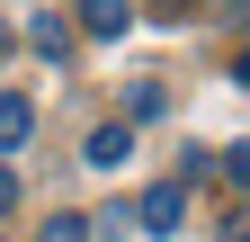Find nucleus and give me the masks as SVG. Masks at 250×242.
I'll return each instance as SVG.
<instances>
[{
  "label": "nucleus",
  "mask_w": 250,
  "mask_h": 242,
  "mask_svg": "<svg viewBox=\"0 0 250 242\" xmlns=\"http://www.w3.org/2000/svg\"><path fill=\"white\" fill-rule=\"evenodd\" d=\"M134 224H143V233H179V224H188V189H179V179H161V189H143Z\"/></svg>",
  "instance_id": "nucleus-1"
},
{
  "label": "nucleus",
  "mask_w": 250,
  "mask_h": 242,
  "mask_svg": "<svg viewBox=\"0 0 250 242\" xmlns=\"http://www.w3.org/2000/svg\"><path fill=\"white\" fill-rule=\"evenodd\" d=\"M27 135H36V99L27 90H0V153H18Z\"/></svg>",
  "instance_id": "nucleus-2"
},
{
  "label": "nucleus",
  "mask_w": 250,
  "mask_h": 242,
  "mask_svg": "<svg viewBox=\"0 0 250 242\" xmlns=\"http://www.w3.org/2000/svg\"><path fill=\"white\" fill-rule=\"evenodd\" d=\"M81 9V36H125L134 27V0H72Z\"/></svg>",
  "instance_id": "nucleus-3"
},
{
  "label": "nucleus",
  "mask_w": 250,
  "mask_h": 242,
  "mask_svg": "<svg viewBox=\"0 0 250 242\" xmlns=\"http://www.w3.org/2000/svg\"><path fill=\"white\" fill-rule=\"evenodd\" d=\"M27 45H36V54H54V63H62V54H72V27H62L54 9H36V18H27Z\"/></svg>",
  "instance_id": "nucleus-4"
},
{
  "label": "nucleus",
  "mask_w": 250,
  "mask_h": 242,
  "mask_svg": "<svg viewBox=\"0 0 250 242\" xmlns=\"http://www.w3.org/2000/svg\"><path fill=\"white\" fill-rule=\"evenodd\" d=\"M125 153H134V126H99L89 135V170H116Z\"/></svg>",
  "instance_id": "nucleus-5"
},
{
  "label": "nucleus",
  "mask_w": 250,
  "mask_h": 242,
  "mask_svg": "<svg viewBox=\"0 0 250 242\" xmlns=\"http://www.w3.org/2000/svg\"><path fill=\"white\" fill-rule=\"evenodd\" d=\"M45 242H89V216H54V224H45Z\"/></svg>",
  "instance_id": "nucleus-6"
},
{
  "label": "nucleus",
  "mask_w": 250,
  "mask_h": 242,
  "mask_svg": "<svg viewBox=\"0 0 250 242\" xmlns=\"http://www.w3.org/2000/svg\"><path fill=\"white\" fill-rule=\"evenodd\" d=\"M9 197H18V179H9V170H0V206H9Z\"/></svg>",
  "instance_id": "nucleus-7"
},
{
  "label": "nucleus",
  "mask_w": 250,
  "mask_h": 242,
  "mask_svg": "<svg viewBox=\"0 0 250 242\" xmlns=\"http://www.w3.org/2000/svg\"><path fill=\"white\" fill-rule=\"evenodd\" d=\"M161 18H188V0H161Z\"/></svg>",
  "instance_id": "nucleus-8"
}]
</instances>
